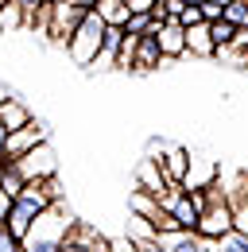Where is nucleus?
Masks as SVG:
<instances>
[{
    "label": "nucleus",
    "mask_w": 248,
    "mask_h": 252,
    "mask_svg": "<svg viewBox=\"0 0 248 252\" xmlns=\"http://www.w3.org/2000/svg\"><path fill=\"white\" fill-rule=\"evenodd\" d=\"M74 225L78 221L66 214V206H51L47 214H39L35 225H31V233L24 237V252H62L66 245V237L74 233Z\"/></svg>",
    "instance_id": "nucleus-1"
},
{
    "label": "nucleus",
    "mask_w": 248,
    "mask_h": 252,
    "mask_svg": "<svg viewBox=\"0 0 248 252\" xmlns=\"http://www.w3.org/2000/svg\"><path fill=\"white\" fill-rule=\"evenodd\" d=\"M105 20L97 16V12H86V20H82V28L70 35V43H66V55H70V63L74 66H90L97 63V55H101V43H105Z\"/></svg>",
    "instance_id": "nucleus-2"
},
{
    "label": "nucleus",
    "mask_w": 248,
    "mask_h": 252,
    "mask_svg": "<svg viewBox=\"0 0 248 252\" xmlns=\"http://www.w3.org/2000/svg\"><path fill=\"white\" fill-rule=\"evenodd\" d=\"M229 233H233V206H229L221 183H214L210 187V206H206V214L198 221V237L202 241H225Z\"/></svg>",
    "instance_id": "nucleus-3"
},
{
    "label": "nucleus",
    "mask_w": 248,
    "mask_h": 252,
    "mask_svg": "<svg viewBox=\"0 0 248 252\" xmlns=\"http://www.w3.org/2000/svg\"><path fill=\"white\" fill-rule=\"evenodd\" d=\"M16 167H20V175H24L28 183H47V179H59V159H55V152H51V144H43V148L28 152L24 159H16Z\"/></svg>",
    "instance_id": "nucleus-4"
},
{
    "label": "nucleus",
    "mask_w": 248,
    "mask_h": 252,
    "mask_svg": "<svg viewBox=\"0 0 248 252\" xmlns=\"http://www.w3.org/2000/svg\"><path fill=\"white\" fill-rule=\"evenodd\" d=\"M47 144V128L39 125V121H31V125L16 128V132H8V144H4V159H24L28 152H35V148H43Z\"/></svg>",
    "instance_id": "nucleus-5"
},
{
    "label": "nucleus",
    "mask_w": 248,
    "mask_h": 252,
    "mask_svg": "<svg viewBox=\"0 0 248 252\" xmlns=\"http://www.w3.org/2000/svg\"><path fill=\"white\" fill-rule=\"evenodd\" d=\"M82 20H86V8H78V4H51V39H59L62 47L70 43V35L82 28Z\"/></svg>",
    "instance_id": "nucleus-6"
},
{
    "label": "nucleus",
    "mask_w": 248,
    "mask_h": 252,
    "mask_svg": "<svg viewBox=\"0 0 248 252\" xmlns=\"http://www.w3.org/2000/svg\"><path fill=\"white\" fill-rule=\"evenodd\" d=\"M155 43H159V51H163V66H171L175 59H183L186 55V28L183 20H167L163 28H155Z\"/></svg>",
    "instance_id": "nucleus-7"
},
{
    "label": "nucleus",
    "mask_w": 248,
    "mask_h": 252,
    "mask_svg": "<svg viewBox=\"0 0 248 252\" xmlns=\"http://www.w3.org/2000/svg\"><path fill=\"white\" fill-rule=\"evenodd\" d=\"M159 167H163V175H167V183H186V175H190V152L179 148V144H159Z\"/></svg>",
    "instance_id": "nucleus-8"
},
{
    "label": "nucleus",
    "mask_w": 248,
    "mask_h": 252,
    "mask_svg": "<svg viewBox=\"0 0 248 252\" xmlns=\"http://www.w3.org/2000/svg\"><path fill=\"white\" fill-rule=\"evenodd\" d=\"M167 175H163V167H159V159L148 156L136 163V190H144V194H152V198H163L167 194Z\"/></svg>",
    "instance_id": "nucleus-9"
},
{
    "label": "nucleus",
    "mask_w": 248,
    "mask_h": 252,
    "mask_svg": "<svg viewBox=\"0 0 248 252\" xmlns=\"http://www.w3.org/2000/svg\"><path fill=\"white\" fill-rule=\"evenodd\" d=\"M186 55H190V59H217V43H214L210 24L186 28Z\"/></svg>",
    "instance_id": "nucleus-10"
},
{
    "label": "nucleus",
    "mask_w": 248,
    "mask_h": 252,
    "mask_svg": "<svg viewBox=\"0 0 248 252\" xmlns=\"http://www.w3.org/2000/svg\"><path fill=\"white\" fill-rule=\"evenodd\" d=\"M121 43H124V28H105V43H101V55H97L93 70H117Z\"/></svg>",
    "instance_id": "nucleus-11"
},
{
    "label": "nucleus",
    "mask_w": 248,
    "mask_h": 252,
    "mask_svg": "<svg viewBox=\"0 0 248 252\" xmlns=\"http://www.w3.org/2000/svg\"><path fill=\"white\" fill-rule=\"evenodd\" d=\"M128 214L132 218H144V221H159L163 218V206H159V198H152V194H144V190H132L128 194Z\"/></svg>",
    "instance_id": "nucleus-12"
},
{
    "label": "nucleus",
    "mask_w": 248,
    "mask_h": 252,
    "mask_svg": "<svg viewBox=\"0 0 248 252\" xmlns=\"http://www.w3.org/2000/svg\"><path fill=\"white\" fill-rule=\"evenodd\" d=\"M159 245H163L167 252H202V249H206V241H202L198 233H186V229H179V233H163Z\"/></svg>",
    "instance_id": "nucleus-13"
},
{
    "label": "nucleus",
    "mask_w": 248,
    "mask_h": 252,
    "mask_svg": "<svg viewBox=\"0 0 248 252\" xmlns=\"http://www.w3.org/2000/svg\"><path fill=\"white\" fill-rule=\"evenodd\" d=\"M159 66H163V51H159L155 35H144V39H140V51H136V66H132V70L148 74V70H159Z\"/></svg>",
    "instance_id": "nucleus-14"
},
{
    "label": "nucleus",
    "mask_w": 248,
    "mask_h": 252,
    "mask_svg": "<svg viewBox=\"0 0 248 252\" xmlns=\"http://www.w3.org/2000/svg\"><path fill=\"white\" fill-rule=\"evenodd\" d=\"M35 218H39V214L31 210L28 202H20V198H16V206H12V214H8V221H4V225H8L20 241H24V237L31 233V225H35Z\"/></svg>",
    "instance_id": "nucleus-15"
},
{
    "label": "nucleus",
    "mask_w": 248,
    "mask_h": 252,
    "mask_svg": "<svg viewBox=\"0 0 248 252\" xmlns=\"http://www.w3.org/2000/svg\"><path fill=\"white\" fill-rule=\"evenodd\" d=\"M0 121H4V128H8V132H16V128L31 125V113H28V105H24L20 97H8V101L0 105Z\"/></svg>",
    "instance_id": "nucleus-16"
},
{
    "label": "nucleus",
    "mask_w": 248,
    "mask_h": 252,
    "mask_svg": "<svg viewBox=\"0 0 248 252\" xmlns=\"http://www.w3.org/2000/svg\"><path fill=\"white\" fill-rule=\"evenodd\" d=\"M93 12H97L109 28H128V20H132V12H128V4H124V0H101Z\"/></svg>",
    "instance_id": "nucleus-17"
},
{
    "label": "nucleus",
    "mask_w": 248,
    "mask_h": 252,
    "mask_svg": "<svg viewBox=\"0 0 248 252\" xmlns=\"http://www.w3.org/2000/svg\"><path fill=\"white\" fill-rule=\"evenodd\" d=\"M0 28L4 32H20V28H28V16H24V8L20 4H0Z\"/></svg>",
    "instance_id": "nucleus-18"
},
{
    "label": "nucleus",
    "mask_w": 248,
    "mask_h": 252,
    "mask_svg": "<svg viewBox=\"0 0 248 252\" xmlns=\"http://www.w3.org/2000/svg\"><path fill=\"white\" fill-rule=\"evenodd\" d=\"M140 39H144V35H128V32H124L121 55H117V70H132V66H136V51H140Z\"/></svg>",
    "instance_id": "nucleus-19"
},
{
    "label": "nucleus",
    "mask_w": 248,
    "mask_h": 252,
    "mask_svg": "<svg viewBox=\"0 0 248 252\" xmlns=\"http://www.w3.org/2000/svg\"><path fill=\"white\" fill-rule=\"evenodd\" d=\"M210 32H214L217 51H229V47H233V39H237V28H233L229 20H217V24H210Z\"/></svg>",
    "instance_id": "nucleus-20"
},
{
    "label": "nucleus",
    "mask_w": 248,
    "mask_h": 252,
    "mask_svg": "<svg viewBox=\"0 0 248 252\" xmlns=\"http://www.w3.org/2000/svg\"><path fill=\"white\" fill-rule=\"evenodd\" d=\"M225 20H229L233 28H248V0H233V4H225Z\"/></svg>",
    "instance_id": "nucleus-21"
},
{
    "label": "nucleus",
    "mask_w": 248,
    "mask_h": 252,
    "mask_svg": "<svg viewBox=\"0 0 248 252\" xmlns=\"http://www.w3.org/2000/svg\"><path fill=\"white\" fill-rule=\"evenodd\" d=\"M0 252H24V241H20L4 221H0Z\"/></svg>",
    "instance_id": "nucleus-22"
},
{
    "label": "nucleus",
    "mask_w": 248,
    "mask_h": 252,
    "mask_svg": "<svg viewBox=\"0 0 248 252\" xmlns=\"http://www.w3.org/2000/svg\"><path fill=\"white\" fill-rule=\"evenodd\" d=\"M124 32H128V35H152V32H155V24H152V16H132Z\"/></svg>",
    "instance_id": "nucleus-23"
},
{
    "label": "nucleus",
    "mask_w": 248,
    "mask_h": 252,
    "mask_svg": "<svg viewBox=\"0 0 248 252\" xmlns=\"http://www.w3.org/2000/svg\"><path fill=\"white\" fill-rule=\"evenodd\" d=\"M217 249H221V252H248V237H241V233H229L225 241H217Z\"/></svg>",
    "instance_id": "nucleus-24"
},
{
    "label": "nucleus",
    "mask_w": 248,
    "mask_h": 252,
    "mask_svg": "<svg viewBox=\"0 0 248 252\" xmlns=\"http://www.w3.org/2000/svg\"><path fill=\"white\" fill-rule=\"evenodd\" d=\"M179 20H183V28H194V24H206V16H202V4H190V8H186V12L179 16Z\"/></svg>",
    "instance_id": "nucleus-25"
},
{
    "label": "nucleus",
    "mask_w": 248,
    "mask_h": 252,
    "mask_svg": "<svg viewBox=\"0 0 248 252\" xmlns=\"http://www.w3.org/2000/svg\"><path fill=\"white\" fill-rule=\"evenodd\" d=\"M202 16H206V24H217V20H225V8H221L217 0H206V4H202Z\"/></svg>",
    "instance_id": "nucleus-26"
},
{
    "label": "nucleus",
    "mask_w": 248,
    "mask_h": 252,
    "mask_svg": "<svg viewBox=\"0 0 248 252\" xmlns=\"http://www.w3.org/2000/svg\"><path fill=\"white\" fill-rule=\"evenodd\" d=\"M124 4H128L132 16H152V8H155V0H124Z\"/></svg>",
    "instance_id": "nucleus-27"
},
{
    "label": "nucleus",
    "mask_w": 248,
    "mask_h": 252,
    "mask_svg": "<svg viewBox=\"0 0 248 252\" xmlns=\"http://www.w3.org/2000/svg\"><path fill=\"white\" fill-rule=\"evenodd\" d=\"M12 4H20L24 8V16H28V28H31V20H35V12L47 4V0H12Z\"/></svg>",
    "instance_id": "nucleus-28"
},
{
    "label": "nucleus",
    "mask_w": 248,
    "mask_h": 252,
    "mask_svg": "<svg viewBox=\"0 0 248 252\" xmlns=\"http://www.w3.org/2000/svg\"><path fill=\"white\" fill-rule=\"evenodd\" d=\"M12 206H16V198H12L8 190L0 187V221H8V214H12Z\"/></svg>",
    "instance_id": "nucleus-29"
},
{
    "label": "nucleus",
    "mask_w": 248,
    "mask_h": 252,
    "mask_svg": "<svg viewBox=\"0 0 248 252\" xmlns=\"http://www.w3.org/2000/svg\"><path fill=\"white\" fill-rule=\"evenodd\" d=\"M109 252H140L128 237H117V241H109Z\"/></svg>",
    "instance_id": "nucleus-30"
},
{
    "label": "nucleus",
    "mask_w": 248,
    "mask_h": 252,
    "mask_svg": "<svg viewBox=\"0 0 248 252\" xmlns=\"http://www.w3.org/2000/svg\"><path fill=\"white\" fill-rule=\"evenodd\" d=\"M233 51H248V28H237V39H233Z\"/></svg>",
    "instance_id": "nucleus-31"
},
{
    "label": "nucleus",
    "mask_w": 248,
    "mask_h": 252,
    "mask_svg": "<svg viewBox=\"0 0 248 252\" xmlns=\"http://www.w3.org/2000/svg\"><path fill=\"white\" fill-rule=\"evenodd\" d=\"M132 245H136L140 252H167L163 245H159V237H155V241H132Z\"/></svg>",
    "instance_id": "nucleus-32"
},
{
    "label": "nucleus",
    "mask_w": 248,
    "mask_h": 252,
    "mask_svg": "<svg viewBox=\"0 0 248 252\" xmlns=\"http://www.w3.org/2000/svg\"><path fill=\"white\" fill-rule=\"evenodd\" d=\"M70 4H78V8H86V12H93V8L101 4V0H70Z\"/></svg>",
    "instance_id": "nucleus-33"
},
{
    "label": "nucleus",
    "mask_w": 248,
    "mask_h": 252,
    "mask_svg": "<svg viewBox=\"0 0 248 252\" xmlns=\"http://www.w3.org/2000/svg\"><path fill=\"white\" fill-rule=\"evenodd\" d=\"M4 144H8V128H4V121H0V159H4Z\"/></svg>",
    "instance_id": "nucleus-34"
},
{
    "label": "nucleus",
    "mask_w": 248,
    "mask_h": 252,
    "mask_svg": "<svg viewBox=\"0 0 248 252\" xmlns=\"http://www.w3.org/2000/svg\"><path fill=\"white\" fill-rule=\"evenodd\" d=\"M202 252H221V249H217V241H206V249H202Z\"/></svg>",
    "instance_id": "nucleus-35"
},
{
    "label": "nucleus",
    "mask_w": 248,
    "mask_h": 252,
    "mask_svg": "<svg viewBox=\"0 0 248 252\" xmlns=\"http://www.w3.org/2000/svg\"><path fill=\"white\" fill-rule=\"evenodd\" d=\"M183 4H186V8H190V4H206V0H183Z\"/></svg>",
    "instance_id": "nucleus-36"
},
{
    "label": "nucleus",
    "mask_w": 248,
    "mask_h": 252,
    "mask_svg": "<svg viewBox=\"0 0 248 252\" xmlns=\"http://www.w3.org/2000/svg\"><path fill=\"white\" fill-rule=\"evenodd\" d=\"M4 101H8V94H4V86H0V105H4Z\"/></svg>",
    "instance_id": "nucleus-37"
},
{
    "label": "nucleus",
    "mask_w": 248,
    "mask_h": 252,
    "mask_svg": "<svg viewBox=\"0 0 248 252\" xmlns=\"http://www.w3.org/2000/svg\"><path fill=\"white\" fill-rule=\"evenodd\" d=\"M47 4H66V0H47Z\"/></svg>",
    "instance_id": "nucleus-38"
},
{
    "label": "nucleus",
    "mask_w": 248,
    "mask_h": 252,
    "mask_svg": "<svg viewBox=\"0 0 248 252\" xmlns=\"http://www.w3.org/2000/svg\"><path fill=\"white\" fill-rule=\"evenodd\" d=\"M245 63H248V51H245Z\"/></svg>",
    "instance_id": "nucleus-39"
},
{
    "label": "nucleus",
    "mask_w": 248,
    "mask_h": 252,
    "mask_svg": "<svg viewBox=\"0 0 248 252\" xmlns=\"http://www.w3.org/2000/svg\"><path fill=\"white\" fill-rule=\"evenodd\" d=\"M155 4H163V0H155Z\"/></svg>",
    "instance_id": "nucleus-40"
}]
</instances>
